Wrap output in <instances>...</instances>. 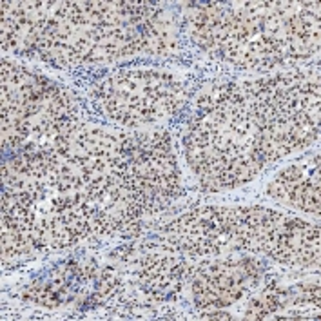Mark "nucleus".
<instances>
[{"label":"nucleus","mask_w":321,"mask_h":321,"mask_svg":"<svg viewBox=\"0 0 321 321\" xmlns=\"http://www.w3.org/2000/svg\"><path fill=\"white\" fill-rule=\"evenodd\" d=\"M200 185L205 192H218L221 189V183L218 178H213V176L205 173V175L200 176Z\"/></svg>","instance_id":"obj_1"},{"label":"nucleus","mask_w":321,"mask_h":321,"mask_svg":"<svg viewBox=\"0 0 321 321\" xmlns=\"http://www.w3.org/2000/svg\"><path fill=\"white\" fill-rule=\"evenodd\" d=\"M303 176V171H301V167H298V165H290V167H287V169H283L280 175H278L276 180L280 181H292V180H298V178H301Z\"/></svg>","instance_id":"obj_2"},{"label":"nucleus","mask_w":321,"mask_h":321,"mask_svg":"<svg viewBox=\"0 0 321 321\" xmlns=\"http://www.w3.org/2000/svg\"><path fill=\"white\" fill-rule=\"evenodd\" d=\"M267 192H269V196L282 200V198L287 194V189H285V183H283V181L274 180V181H271V183L267 185Z\"/></svg>","instance_id":"obj_3"}]
</instances>
